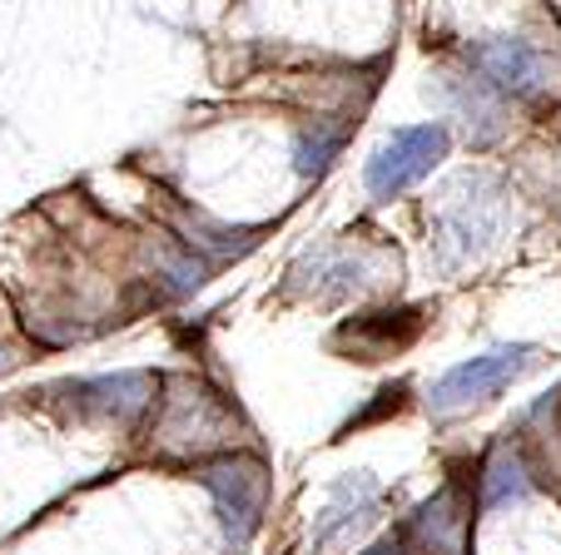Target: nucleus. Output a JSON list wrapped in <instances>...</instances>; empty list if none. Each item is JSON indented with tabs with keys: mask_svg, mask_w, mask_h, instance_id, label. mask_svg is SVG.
Returning a JSON list of instances; mask_svg holds the SVG:
<instances>
[{
	"mask_svg": "<svg viewBox=\"0 0 561 555\" xmlns=\"http://www.w3.org/2000/svg\"><path fill=\"white\" fill-rule=\"evenodd\" d=\"M531 492V476H527V461L517 456L512 447H497L482 472V506H507V501H522Z\"/></svg>",
	"mask_w": 561,
	"mask_h": 555,
	"instance_id": "obj_7",
	"label": "nucleus"
},
{
	"mask_svg": "<svg viewBox=\"0 0 561 555\" xmlns=\"http://www.w3.org/2000/svg\"><path fill=\"white\" fill-rule=\"evenodd\" d=\"M373 511H378V482H373V476H353V482H343L339 492H333L323 521H318L313 545H333L343 531H358L363 521H373Z\"/></svg>",
	"mask_w": 561,
	"mask_h": 555,
	"instance_id": "obj_5",
	"label": "nucleus"
},
{
	"mask_svg": "<svg viewBox=\"0 0 561 555\" xmlns=\"http://www.w3.org/2000/svg\"><path fill=\"white\" fill-rule=\"evenodd\" d=\"M447 154V129L443 125H413L398 129L392 139H382L373 149L368 169H363V184H368L373 199H398L403 189H413L417 178H427Z\"/></svg>",
	"mask_w": 561,
	"mask_h": 555,
	"instance_id": "obj_2",
	"label": "nucleus"
},
{
	"mask_svg": "<svg viewBox=\"0 0 561 555\" xmlns=\"http://www.w3.org/2000/svg\"><path fill=\"white\" fill-rule=\"evenodd\" d=\"M472 65L488 90L512 100H537L557 84V70H551L547 55L527 41H512V35H492V41L472 45Z\"/></svg>",
	"mask_w": 561,
	"mask_h": 555,
	"instance_id": "obj_4",
	"label": "nucleus"
},
{
	"mask_svg": "<svg viewBox=\"0 0 561 555\" xmlns=\"http://www.w3.org/2000/svg\"><path fill=\"white\" fill-rule=\"evenodd\" d=\"M537 347L531 343H507V347H492V352L482 357H467V362H457L453 372H443V378L433 382V412H462L472 407V402L492 397V392H502L507 382H517L527 367H537Z\"/></svg>",
	"mask_w": 561,
	"mask_h": 555,
	"instance_id": "obj_3",
	"label": "nucleus"
},
{
	"mask_svg": "<svg viewBox=\"0 0 561 555\" xmlns=\"http://www.w3.org/2000/svg\"><path fill=\"white\" fill-rule=\"evenodd\" d=\"M413 541L423 545V551H433V555H457V545H462V516H457V492L453 486L437 492L433 501L417 511Z\"/></svg>",
	"mask_w": 561,
	"mask_h": 555,
	"instance_id": "obj_6",
	"label": "nucleus"
},
{
	"mask_svg": "<svg viewBox=\"0 0 561 555\" xmlns=\"http://www.w3.org/2000/svg\"><path fill=\"white\" fill-rule=\"evenodd\" d=\"M502 194L492 178H462L453 194H447L443 219L433 223V253L443 268H457L472 253H482L502 229Z\"/></svg>",
	"mask_w": 561,
	"mask_h": 555,
	"instance_id": "obj_1",
	"label": "nucleus"
}]
</instances>
